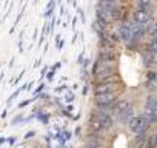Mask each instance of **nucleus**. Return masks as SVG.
<instances>
[{
    "instance_id": "1",
    "label": "nucleus",
    "mask_w": 157,
    "mask_h": 148,
    "mask_svg": "<svg viewBox=\"0 0 157 148\" xmlns=\"http://www.w3.org/2000/svg\"><path fill=\"white\" fill-rule=\"evenodd\" d=\"M93 74L94 77L97 79V82L106 76H109V74H114V65L113 62H105V60H97L94 68H93Z\"/></svg>"
},
{
    "instance_id": "2",
    "label": "nucleus",
    "mask_w": 157,
    "mask_h": 148,
    "mask_svg": "<svg viewBox=\"0 0 157 148\" xmlns=\"http://www.w3.org/2000/svg\"><path fill=\"white\" fill-rule=\"evenodd\" d=\"M128 127H129V130H131L132 133H136V134H142V133L146 131V128L149 127V123H148L142 116H136V117H131V119H129Z\"/></svg>"
},
{
    "instance_id": "3",
    "label": "nucleus",
    "mask_w": 157,
    "mask_h": 148,
    "mask_svg": "<svg viewBox=\"0 0 157 148\" xmlns=\"http://www.w3.org/2000/svg\"><path fill=\"white\" fill-rule=\"evenodd\" d=\"M117 100V94L116 93H105V94H96V103L100 108H108L113 107Z\"/></svg>"
},
{
    "instance_id": "4",
    "label": "nucleus",
    "mask_w": 157,
    "mask_h": 148,
    "mask_svg": "<svg viewBox=\"0 0 157 148\" xmlns=\"http://www.w3.org/2000/svg\"><path fill=\"white\" fill-rule=\"evenodd\" d=\"M116 82H97L94 87V93L96 94H105V93H114L117 90Z\"/></svg>"
},
{
    "instance_id": "5",
    "label": "nucleus",
    "mask_w": 157,
    "mask_h": 148,
    "mask_svg": "<svg viewBox=\"0 0 157 148\" xmlns=\"http://www.w3.org/2000/svg\"><path fill=\"white\" fill-rule=\"evenodd\" d=\"M132 20L137 23V25H148L149 23V20H151V16H149V13L146 11V10H142V8H139V10H136L134 11V14H132Z\"/></svg>"
},
{
    "instance_id": "6",
    "label": "nucleus",
    "mask_w": 157,
    "mask_h": 148,
    "mask_svg": "<svg viewBox=\"0 0 157 148\" xmlns=\"http://www.w3.org/2000/svg\"><path fill=\"white\" fill-rule=\"evenodd\" d=\"M119 37H120V40H123L126 43L134 42V33H132L131 26L129 25H122L119 28Z\"/></svg>"
},
{
    "instance_id": "7",
    "label": "nucleus",
    "mask_w": 157,
    "mask_h": 148,
    "mask_svg": "<svg viewBox=\"0 0 157 148\" xmlns=\"http://www.w3.org/2000/svg\"><path fill=\"white\" fill-rule=\"evenodd\" d=\"M93 116H94L96 119L100 120V123L103 125L105 130H109V128L113 127V119H111L109 114H106V113H103V111H94Z\"/></svg>"
},
{
    "instance_id": "8",
    "label": "nucleus",
    "mask_w": 157,
    "mask_h": 148,
    "mask_svg": "<svg viewBox=\"0 0 157 148\" xmlns=\"http://www.w3.org/2000/svg\"><path fill=\"white\" fill-rule=\"evenodd\" d=\"M117 54L114 53V49H105L102 48V51L99 53V60H105V62H116Z\"/></svg>"
},
{
    "instance_id": "9",
    "label": "nucleus",
    "mask_w": 157,
    "mask_h": 148,
    "mask_svg": "<svg viewBox=\"0 0 157 148\" xmlns=\"http://www.w3.org/2000/svg\"><path fill=\"white\" fill-rule=\"evenodd\" d=\"M114 107V110H116V113H123V111H126L128 108H131V100L129 99H119V100H116V103L113 105Z\"/></svg>"
},
{
    "instance_id": "10",
    "label": "nucleus",
    "mask_w": 157,
    "mask_h": 148,
    "mask_svg": "<svg viewBox=\"0 0 157 148\" xmlns=\"http://www.w3.org/2000/svg\"><path fill=\"white\" fill-rule=\"evenodd\" d=\"M145 110H149L154 113V116L157 117V97L155 96H149L146 99V103H145Z\"/></svg>"
},
{
    "instance_id": "11",
    "label": "nucleus",
    "mask_w": 157,
    "mask_h": 148,
    "mask_svg": "<svg viewBox=\"0 0 157 148\" xmlns=\"http://www.w3.org/2000/svg\"><path fill=\"white\" fill-rule=\"evenodd\" d=\"M90 128L94 131V133H100V131H103L105 128H103V125L100 123V120L99 119H96L94 116H91V119H90Z\"/></svg>"
},
{
    "instance_id": "12",
    "label": "nucleus",
    "mask_w": 157,
    "mask_h": 148,
    "mask_svg": "<svg viewBox=\"0 0 157 148\" xmlns=\"http://www.w3.org/2000/svg\"><path fill=\"white\" fill-rule=\"evenodd\" d=\"M155 56H157V54L151 53L149 49L142 53V59H143V62H145L146 65H152V63H155Z\"/></svg>"
},
{
    "instance_id": "13",
    "label": "nucleus",
    "mask_w": 157,
    "mask_h": 148,
    "mask_svg": "<svg viewBox=\"0 0 157 148\" xmlns=\"http://www.w3.org/2000/svg\"><path fill=\"white\" fill-rule=\"evenodd\" d=\"M142 117L151 125V123H154V122H157V117L154 116V113L152 111H149V110H145L143 111V114H142Z\"/></svg>"
},
{
    "instance_id": "14",
    "label": "nucleus",
    "mask_w": 157,
    "mask_h": 148,
    "mask_svg": "<svg viewBox=\"0 0 157 148\" xmlns=\"http://www.w3.org/2000/svg\"><path fill=\"white\" fill-rule=\"evenodd\" d=\"M131 114H132V108H128L126 111L120 113V119H122V122H123V123H125V122H129V117H131Z\"/></svg>"
},
{
    "instance_id": "15",
    "label": "nucleus",
    "mask_w": 157,
    "mask_h": 148,
    "mask_svg": "<svg viewBox=\"0 0 157 148\" xmlns=\"http://www.w3.org/2000/svg\"><path fill=\"white\" fill-rule=\"evenodd\" d=\"M149 5H151V0H139V6L142 10H146Z\"/></svg>"
},
{
    "instance_id": "16",
    "label": "nucleus",
    "mask_w": 157,
    "mask_h": 148,
    "mask_svg": "<svg viewBox=\"0 0 157 148\" xmlns=\"http://www.w3.org/2000/svg\"><path fill=\"white\" fill-rule=\"evenodd\" d=\"M148 79H149V80H154V79H155V72H154V71H149V72H148Z\"/></svg>"
},
{
    "instance_id": "17",
    "label": "nucleus",
    "mask_w": 157,
    "mask_h": 148,
    "mask_svg": "<svg viewBox=\"0 0 157 148\" xmlns=\"http://www.w3.org/2000/svg\"><path fill=\"white\" fill-rule=\"evenodd\" d=\"M52 77H54V69H52V71H51V72L48 74V79H49V80H51Z\"/></svg>"
},
{
    "instance_id": "18",
    "label": "nucleus",
    "mask_w": 157,
    "mask_h": 148,
    "mask_svg": "<svg viewBox=\"0 0 157 148\" xmlns=\"http://www.w3.org/2000/svg\"><path fill=\"white\" fill-rule=\"evenodd\" d=\"M111 2H114V0H100V3H111Z\"/></svg>"
},
{
    "instance_id": "19",
    "label": "nucleus",
    "mask_w": 157,
    "mask_h": 148,
    "mask_svg": "<svg viewBox=\"0 0 157 148\" xmlns=\"http://www.w3.org/2000/svg\"><path fill=\"white\" fill-rule=\"evenodd\" d=\"M154 145H155V146H157V137H155V142H154Z\"/></svg>"
},
{
    "instance_id": "20",
    "label": "nucleus",
    "mask_w": 157,
    "mask_h": 148,
    "mask_svg": "<svg viewBox=\"0 0 157 148\" xmlns=\"http://www.w3.org/2000/svg\"><path fill=\"white\" fill-rule=\"evenodd\" d=\"M88 148H93V146H88Z\"/></svg>"
}]
</instances>
